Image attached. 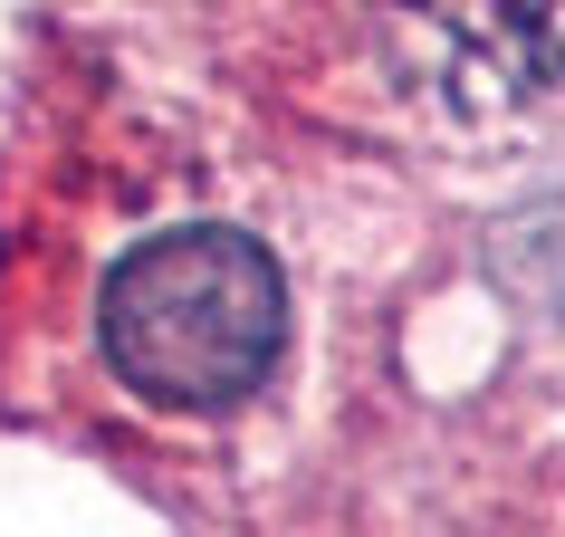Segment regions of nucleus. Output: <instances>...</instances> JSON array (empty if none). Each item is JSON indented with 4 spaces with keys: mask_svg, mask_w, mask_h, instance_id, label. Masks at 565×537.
<instances>
[{
    "mask_svg": "<svg viewBox=\"0 0 565 537\" xmlns=\"http://www.w3.org/2000/svg\"><path fill=\"white\" fill-rule=\"evenodd\" d=\"M96 346L116 365V385L153 413H231L278 375L288 278L249 231L173 221L106 268Z\"/></svg>",
    "mask_w": 565,
    "mask_h": 537,
    "instance_id": "f257e3e1",
    "label": "nucleus"
},
{
    "mask_svg": "<svg viewBox=\"0 0 565 537\" xmlns=\"http://www.w3.org/2000/svg\"><path fill=\"white\" fill-rule=\"evenodd\" d=\"M508 268H518L536 298L565 317V192H546L536 211H518V221H508Z\"/></svg>",
    "mask_w": 565,
    "mask_h": 537,
    "instance_id": "7ed1b4c3",
    "label": "nucleus"
},
{
    "mask_svg": "<svg viewBox=\"0 0 565 537\" xmlns=\"http://www.w3.org/2000/svg\"><path fill=\"white\" fill-rule=\"evenodd\" d=\"M413 87L460 116L527 106L565 77V0H364Z\"/></svg>",
    "mask_w": 565,
    "mask_h": 537,
    "instance_id": "f03ea898",
    "label": "nucleus"
}]
</instances>
